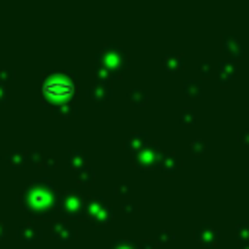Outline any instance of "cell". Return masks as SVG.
Segmentation results:
<instances>
[{"label":"cell","instance_id":"6da1fadb","mask_svg":"<svg viewBox=\"0 0 249 249\" xmlns=\"http://www.w3.org/2000/svg\"><path fill=\"white\" fill-rule=\"evenodd\" d=\"M43 89L49 93V95H56V97H66V95H72L74 93V89H76V86L70 82V80H66V78H60V76H56V78H49L47 82H43Z\"/></svg>","mask_w":249,"mask_h":249}]
</instances>
